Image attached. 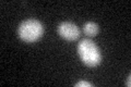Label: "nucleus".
Instances as JSON below:
<instances>
[{"label": "nucleus", "mask_w": 131, "mask_h": 87, "mask_svg": "<svg viewBox=\"0 0 131 87\" xmlns=\"http://www.w3.org/2000/svg\"><path fill=\"white\" fill-rule=\"evenodd\" d=\"M18 34L23 41L33 44L42 38L44 35V26L38 20L28 19L19 25Z\"/></svg>", "instance_id": "obj_2"}, {"label": "nucleus", "mask_w": 131, "mask_h": 87, "mask_svg": "<svg viewBox=\"0 0 131 87\" xmlns=\"http://www.w3.org/2000/svg\"><path fill=\"white\" fill-rule=\"evenodd\" d=\"M126 85H127V86H128V87H130V86H131V75H130V74H129V75H128V78H127Z\"/></svg>", "instance_id": "obj_6"}, {"label": "nucleus", "mask_w": 131, "mask_h": 87, "mask_svg": "<svg viewBox=\"0 0 131 87\" xmlns=\"http://www.w3.org/2000/svg\"><path fill=\"white\" fill-rule=\"evenodd\" d=\"M91 86H92L91 83L85 82V81H81V82L75 84V87H91Z\"/></svg>", "instance_id": "obj_5"}, {"label": "nucleus", "mask_w": 131, "mask_h": 87, "mask_svg": "<svg viewBox=\"0 0 131 87\" xmlns=\"http://www.w3.org/2000/svg\"><path fill=\"white\" fill-rule=\"evenodd\" d=\"M78 53L82 62L88 67H96L102 62V53L91 39L85 38L78 44Z\"/></svg>", "instance_id": "obj_1"}, {"label": "nucleus", "mask_w": 131, "mask_h": 87, "mask_svg": "<svg viewBox=\"0 0 131 87\" xmlns=\"http://www.w3.org/2000/svg\"><path fill=\"white\" fill-rule=\"evenodd\" d=\"M83 32L84 34L89 37H94L100 33V27L96 23L94 22H86L83 26Z\"/></svg>", "instance_id": "obj_4"}, {"label": "nucleus", "mask_w": 131, "mask_h": 87, "mask_svg": "<svg viewBox=\"0 0 131 87\" xmlns=\"http://www.w3.org/2000/svg\"><path fill=\"white\" fill-rule=\"evenodd\" d=\"M58 35L66 40L73 41L80 37V30L77 24L72 22H61L57 27Z\"/></svg>", "instance_id": "obj_3"}]
</instances>
